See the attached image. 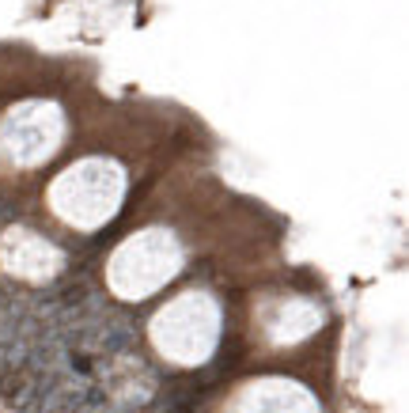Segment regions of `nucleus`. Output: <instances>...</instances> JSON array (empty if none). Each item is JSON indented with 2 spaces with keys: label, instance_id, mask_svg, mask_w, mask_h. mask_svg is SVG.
Wrapping results in <instances>:
<instances>
[{
  "label": "nucleus",
  "instance_id": "f03ea898",
  "mask_svg": "<svg viewBox=\"0 0 409 413\" xmlns=\"http://www.w3.org/2000/svg\"><path fill=\"white\" fill-rule=\"evenodd\" d=\"M204 156V126L167 99H102L64 159L34 186L31 224L64 243L114 231L182 159Z\"/></svg>",
  "mask_w": 409,
  "mask_h": 413
},
{
  "label": "nucleus",
  "instance_id": "7ed1b4c3",
  "mask_svg": "<svg viewBox=\"0 0 409 413\" xmlns=\"http://www.w3.org/2000/svg\"><path fill=\"white\" fill-rule=\"evenodd\" d=\"M102 99L95 61L0 46V194H34Z\"/></svg>",
  "mask_w": 409,
  "mask_h": 413
},
{
  "label": "nucleus",
  "instance_id": "20e7f679",
  "mask_svg": "<svg viewBox=\"0 0 409 413\" xmlns=\"http://www.w3.org/2000/svg\"><path fill=\"white\" fill-rule=\"evenodd\" d=\"M243 280L193 277L167 288L163 296H155L141 323L144 353L152 356L155 368L174 375H193L224 360L231 353V341H235V315H239Z\"/></svg>",
  "mask_w": 409,
  "mask_h": 413
},
{
  "label": "nucleus",
  "instance_id": "f257e3e1",
  "mask_svg": "<svg viewBox=\"0 0 409 413\" xmlns=\"http://www.w3.org/2000/svg\"><path fill=\"white\" fill-rule=\"evenodd\" d=\"M284 220L231 190L204 163L182 159L114 228L99 258V288L122 307H141L193 277H254L281 262Z\"/></svg>",
  "mask_w": 409,
  "mask_h": 413
},
{
  "label": "nucleus",
  "instance_id": "39448f33",
  "mask_svg": "<svg viewBox=\"0 0 409 413\" xmlns=\"http://www.w3.org/2000/svg\"><path fill=\"white\" fill-rule=\"evenodd\" d=\"M64 269V247L39 224L15 220L0 231V273L23 285H50Z\"/></svg>",
  "mask_w": 409,
  "mask_h": 413
}]
</instances>
